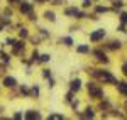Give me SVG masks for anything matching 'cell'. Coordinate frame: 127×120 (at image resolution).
I'll return each mask as SVG.
<instances>
[{"mask_svg": "<svg viewBox=\"0 0 127 120\" xmlns=\"http://www.w3.org/2000/svg\"><path fill=\"white\" fill-rule=\"evenodd\" d=\"M92 74L95 76V78H100V80L103 81H108V83H117V80L108 73V71H100V70H93L92 71Z\"/></svg>", "mask_w": 127, "mask_h": 120, "instance_id": "obj_1", "label": "cell"}, {"mask_svg": "<svg viewBox=\"0 0 127 120\" xmlns=\"http://www.w3.org/2000/svg\"><path fill=\"white\" fill-rule=\"evenodd\" d=\"M88 93L93 96H102V90L98 88L95 83H88Z\"/></svg>", "mask_w": 127, "mask_h": 120, "instance_id": "obj_2", "label": "cell"}, {"mask_svg": "<svg viewBox=\"0 0 127 120\" xmlns=\"http://www.w3.org/2000/svg\"><path fill=\"white\" fill-rule=\"evenodd\" d=\"M103 36H105V30H103V29H98V30H95V32H92V34H90V41L97 42V41L103 39Z\"/></svg>", "mask_w": 127, "mask_h": 120, "instance_id": "obj_3", "label": "cell"}, {"mask_svg": "<svg viewBox=\"0 0 127 120\" xmlns=\"http://www.w3.org/2000/svg\"><path fill=\"white\" fill-rule=\"evenodd\" d=\"M20 12H22V14H32V5H31L29 2H22V3H20Z\"/></svg>", "mask_w": 127, "mask_h": 120, "instance_id": "obj_4", "label": "cell"}, {"mask_svg": "<svg viewBox=\"0 0 127 120\" xmlns=\"http://www.w3.org/2000/svg\"><path fill=\"white\" fill-rule=\"evenodd\" d=\"M15 85H17L15 78H12V76H7V78H3V86H7V88H14Z\"/></svg>", "mask_w": 127, "mask_h": 120, "instance_id": "obj_5", "label": "cell"}, {"mask_svg": "<svg viewBox=\"0 0 127 120\" xmlns=\"http://www.w3.org/2000/svg\"><path fill=\"white\" fill-rule=\"evenodd\" d=\"M26 119H29V120H34V119H41V113L37 110H29V112H26V115H24Z\"/></svg>", "mask_w": 127, "mask_h": 120, "instance_id": "obj_6", "label": "cell"}, {"mask_svg": "<svg viewBox=\"0 0 127 120\" xmlns=\"http://www.w3.org/2000/svg\"><path fill=\"white\" fill-rule=\"evenodd\" d=\"M20 51H24V42H22V41L14 42V52H15V54H19Z\"/></svg>", "mask_w": 127, "mask_h": 120, "instance_id": "obj_7", "label": "cell"}, {"mask_svg": "<svg viewBox=\"0 0 127 120\" xmlns=\"http://www.w3.org/2000/svg\"><path fill=\"white\" fill-rule=\"evenodd\" d=\"M95 56H97L98 61H102V63H107L108 58L105 56V52H102V51H95Z\"/></svg>", "mask_w": 127, "mask_h": 120, "instance_id": "obj_8", "label": "cell"}, {"mask_svg": "<svg viewBox=\"0 0 127 120\" xmlns=\"http://www.w3.org/2000/svg\"><path fill=\"white\" fill-rule=\"evenodd\" d=\"M80 88H81V81L76 78V80H73L71 81V91H78Z\"/></svg>", "mask_w": 127, "mask_h": 120, "instance_id": "obj_9", "label": "cell"}, {"mask_svg": "<svg viewBox=\"0 0 127 120\" xmlns=\"http://www.w3.org/2000/svg\"><path fill=\"white\" fill-rule=\"evenodd\" d=\"M117 88L122 95H127V83H117Z\"/></svg>", "mask_w": 127, "mask_h": 120, "instance_id": "obj_10", "label": "cell"}, {"mask_svg": "<svg viewBox=\"0 0 127 120\" xmlns=\"http://www.w3.org/2000/svg\"><path fill=\"white\" fill-rule=\"evenodd\" d=\"M44 17H46L48 20H51V22H54V20H56V17H54V12H51V10L44 12Z\"/></svg>", "mask_w": 127, "mask_h": 120, "instance_id": "obj_11", "label": "cell"}, {"mask_svg": "<svg viewBox=\"0 0 127 120\" xmlns=\"http://www.w3.org/2000/svg\"><path fill=\"white\" fill-rule=\"evenodd\" d=\"M66 15H78L80 14V10L78 9H66V12H64Z\"/></svg>", "mask_w": 127, "mask_h": 120, "instance_id": "obj_12", "label": "cell"}, {"mask_svg": "<svg viewBox=\"0 0 127 120\" xmlns=\"http://www.w3.org/2000/svg\"><path fill=\"white\" fill-rule=\"evenodd\" d=\"M48 119L49 120H61V119H64V117H63V115H59V113H51Z\"/></svg>", "mask_w": 127, "mask_h": 120, "instance_id": "obj_13", "label": "cell"}, {"mask_svg": "<svg viewBox=\"0 0 127 120\" xmlns=\"http://www.w3.org/2000/svg\"><path fill=\"white\" fill-rule=\"evenodd\" d=\"M49 59H51L49 54H42V56H39V59H37V61H41V63H48Z\"/></svg>", "mask_w": 127, "mask_h": 120, "instance_id": "obj_14", "label": "cell"}, {"mask_svg": "<svg viewBox=\"0 0 127 120\" xmlns=\"http://www.w3.org/2000/svg\"><path fill=\"white\" fill-rule=\"evenodd\" d=\"M78 52H81V54H83V52H88V51H90V48H88V46H85V44H83V46H78Z\"/></svg>", "mask_w": 127, "mask_h": 120, "instance_id": "obj_15", "label": "cell"}, {"mask_svg": "<svg viewBox=\"0 0 127 120\" xmlns=\"http://www.w3.org/2000/svg\"><path fill=\"white\" fill-rule=\"evenodd\" d=\"M119 48H120V42L119 41H112L110 42V49H119Z\"/></svg>", "mask_w": 127, "mask_h": 120, "instance_id": "obj_16", "label": "cell"}, {"mask_svg": "<svg viewBox=\"0 0 127 120\" xmlns=\"http://www.w3.org/2000/svg\"><path fill=\"white\" fill-rule=\"evenodd\" d=\"M83 117H87V119H88V117H90V119H93V110H92V108H87Z\"/></svg>", "mask_w": 127, "mask_h": 120, "instance_id": "obj_17", "label": "cell"}, {"mask_svg": "<svg viewBox=\"0 0 127 120\" xmlns=\"http://www.w3.org/2000/svg\"><path fill=\"white\" fill-rule=\"evenodd\" d=\"M19 34H20V37H22V39L29 36V32H27V29H20V30H19Z\"/></svg>", "mask_w": 127, "mask_h": 120, "instance_id": "obj_18", "label": "cell"}, {"mask_svg": "<svg viewBox=\"0 0 127 120\" xmlns=\"http://www.w3.org/2000/svg\"><path fill=\"white\" fill-rule=\"evenodd\" d=\"M31 95H32V96H37V95H39V88H37V86H34V88L31 90Z\"/></svg>", "mask_w": 127, "mask_h": 120, "instance_id": "obj_19", "label": "cell"}, {"mask_svg": "<svg viewBox=\"0 0 127 120\" xmlns=\"http://www.w3.org/2000/svg\"><path fill=\"white\" fill-rule=\"evenodd\" d=\"M63 42H64L66 46H71V44H73V39H71V37H64V39H63Z\"/></svg>", "mask_w": 127, "mask_h": 120, "instance_id": "obj_20", "label": "cell"}, {"mask_svg": "<svg viewBox=\"0 0 127 120\" xmlns=\"http://www.w3.org/2000/svg\"><path fill=\"white\" fill-rule=\"evenodd\" d=\"M42 76H44V78H51V71L49 70H42Z\"/></svg>", "mask_w": 127, "mask_h": 120, "instance_id": "obj_21", "label": "cell"}, {"mask_svg": "<svg viewBox=\"0 0 127 120\" xmlns=\"http://www.w3.org/2000/svg\"><path fill=\"white\" fill-rule=\"evenodd\" d=\"M37 59H39V52L34 51V52H32V61H37Z\"/></svg>", "mask_w": 127, "mask_h": 120, "instance_id": "obj_22", "label": "cell"}, {"mask_svg": "<svg viewBox=\"0 0 127 120\" xmlns=\"http://www.w3.org/2000/svg\"><path fill=\"white\" fill-rule=\"evenodd\" d=\"M2 61H3V63H9V61H10V58L7 56V54H2Z\"/></svg>", "mask_w": 127, "mask_h": 120, "instance_id": "obj_23", "label": "cell"}, {"mask_svg": "<svg viewBox=\"0 0 127 120\" xmlns=\"http://www.w3.org/2000/svg\"><path fill=\"white\" fill-rule=\"evenodd\" d=\"M120 20H122V22H127V14H126V12L120 15Z\"/></svg>", "mask_w": 127, "mask_h": 120, "instance_id": "obj_24", "label": "cell"}, {"mask_svg": "<svg viewBox=\"0 0 127 120\" xmlns=\"http://www.w3.org/2000/svg\"><path fill=\"white\" fill-rule=\"evenodd\" d=\"M5 42H7L9 46H14V42H15V39H7V41H5Z\"/></svg>", "mask_w": 127, "mask_h": 120, "instance_id": "obj_25", "label": "cell"}, {"mask_svg": "<svg viewBox=\"0 0 127 120\" xmlns=\"http://www.w3.org/2000/svg\"><path fill=\"white\" fill-rule=\"evenodd\" d=\"M114 7H115V9H120V7H122V2H115Z\"/></svg>", "mask_w": 127, "mask_h": 120, "instance_id": "obj_26", "label": "cell"}, {"mask_svg": "<svg viewBox=\"0 0 127 120\" xmlns=\"http://www.w3.org/2000/svg\"><path fill=\"white\" fill-rule=\"evenodd\" d=\"M90 3H92V0H85L83 2V7H90Z\"/></svg>", "mask_w": 127, "mask_h": 120, "instance_id": "obj_27", "label": "cell"}, {"mask_svg": "<svg viewBox=\"0 0 127 120\" xmlns=\"http://www.w3.org/2000/svg\"><path fill=\"white\" fill-rule=\"evenodd\" d=\"M97 12H107L105 7H97Z\"/></svg>", "mask_w": 127, "mask_h": 120, "instance_id": "obj_28", "label": "cell"}, {"mask_svg": "<svg viewBox=\"0 0 127 120\" xmlns=\"http://www.w3.org/2000/svg\"><path fill=\"white\" fill-rule=\"evenodd\" d=\"M122 71H124V74H127V63L124 64V66H122Z\"/></svg>", "mask_w": 127, "mask_h": 120, "instance_id": "obj_29", "label": "cell"}, {"mask_svg": "<svg viewBox=\"0 0 127 120\" xmlns=\"http://www.w3.org/2000/svg\"><path fill=\"white\" fill-rule=\"evenodd\" d=\"M36 2H39V3H42V2H44V0H36Z\"/></svg>", "mask_w": 127, "mask_h": 120, "instance_id": "obj_30", "label": "cell"}, {"mask_svg": "<svg viewBox=\"0 0 127 120\" xmlns=\"http://www.w3.org/2000/svg\"><path fill=\"white\" fill-rule=\"evenodd\" d=\"M10 2H15V0H10Z\"/></svg>", "mask_w": 127, "mask_h": 120, "instance_id": "obj_31", "label": "cell"}]
</instances>
